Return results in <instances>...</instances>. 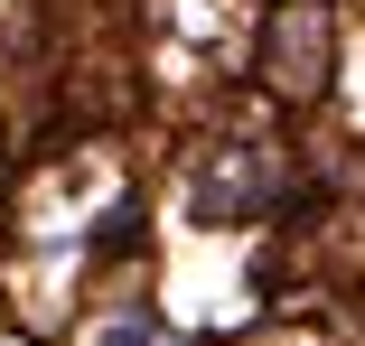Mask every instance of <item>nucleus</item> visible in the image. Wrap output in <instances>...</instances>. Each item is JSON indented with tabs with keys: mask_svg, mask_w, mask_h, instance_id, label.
I'll return each instance as SVG.
<instances>
[{
	"mask_svg": "<svg viewBox=\"0 0 365 346\" xmlns=\"http://www.w3.org/2000/svg\"><path fill=\"white\" fill-rule=\"evenodd\" d=\"M262 75H272L281 94H309V85L328 75V10H319V0H281V10H272Z\"/></svg>",
	"mask_w": 365,
	"mask_h": 346,
	"instance_id": "obj_1",
	"label": "nucleus"
}]
</instances>
